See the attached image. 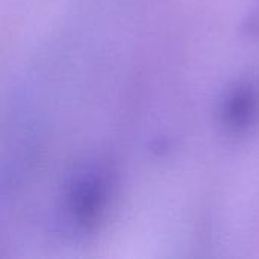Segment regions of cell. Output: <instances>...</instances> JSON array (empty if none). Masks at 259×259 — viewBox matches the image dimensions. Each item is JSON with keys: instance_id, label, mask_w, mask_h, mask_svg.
Segmentation results:
<instances>
[{"instance_id": "6da1fadb", "label": "cell", "mask_w": 259, "mask_h": 259, "mask_svg": "<svg viewBox=\"0 0 259 259\" xmlns=\"http://www.w3.org/2000/svg\"><path fill=\"white\" fill-rule=\"evenodd\" d=\"M102 191L94 181H82L73 193V211L80 225H93L102 209Z\"/></svg>"}, {"instance_id": "7a4b0ae2", "label": "cell", "mask_w": 259, "mask_h": 259, "mask_svg": "<svg viewBox=\"0 0 259 259\" xmlns=\"http://www.w3.org/2000/svg\"><path fill=\"white\" fill-rule=\"evenodd\" d=\"M252 94L249 91L237 93L229 103V121L234 124H244L252 112Z\"/></svg>"}]
</instances>
